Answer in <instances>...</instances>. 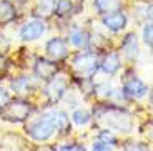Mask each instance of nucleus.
<instances>
[{"mask_svg": "<svg viewBox=\"0 0 153 151\" xmlns=\"http://www.w3.org/2000/svg\"><path fill=\"white\" fill-rule=\"evenodd\" d=\"M60 151H85V150L80 144H67V146H63Z\"/></svg>", "mask_w": 153, "mask_h": 151, "instance_id": "nucleus-27", "label": "nucleus"}, {"mask_svg": "<svg viewBox=\"0 0 153 151\" xmlns=\"http://www.w3.org/2000/svg\"><path fill=\"white\" fill-rule=\"evenodd\" d=\"M8 45H10V43H8L7 37H5V35L2 33V32H0V53L5 52V50L8 48Z\"/></svg>", "mask_w": 153, "mask_h": 151, "instance_id": "nucleus-25", "label": "nucleus"}, {"mask_svg": "<svg viewBox=\"0 0 153 151\" xmlns=\"http://www.w3.org/2000/svg\"><path fill=\"white\" fill-rule=\"evenodd\" d=\"M72 120H73L75 125L83 126V125H87L88 121H90V113H88L87 110H75L73 115H72Z\"/></svg>", "mask_w": 153, "mask_h": 151, "instance_id": "nucleus-19", "label": "nucleus"}, {"mask_svg": "<svg viewBox=\"0 0 153 151\" xmlns=\"http://www.w3.org/2000/svg\"><path fill=\"white\" fill-rule=\"evenodd\" d=\"M13 19H15V8H13V5L10 2H7V0H2L0 2V22L7 23Z\"/></svg>", "mask_w": 153, "mask_h": 151, "instance_id": "nucleus-17", "label": "nucleus"}, {"mask_svg": "<svg viewBox=\"0 0 153 151\" xmlns=\"http://www.w3.org/2000/svg\"><path fill=\"white\" fill-rule=\"evenodd\" d=\"M100 68L103 70L107 75H115L120 68V57L117 53H108L103 58V61L100 63Z\"/></svg>", "mask_w": 153, "mask_h": 151, "instance_id": "nucleus-14", "label": "nucleus"}, {"mask_svg": "<svg viewBox=\"0 0 153 151\" xmlns=\"http://www.w3.org/2000/svg\"><path fill=\"white\" fill-rule=\"evenodd\" d=\"M27 133L37 141H45L55 133V125L52 120V111H47L37 120H32L27 125Z\"/></svg>", "mask_w": 153, "mask_h": 151, "instance_id": "nucleus-2", "label": "nucleus"}, {"mask_svg": "<svg viewBox=\"0 0 153 151\" xmlns=\"http://www.w3.org/2000/svg\"><path fill=\"white\" fill-rule=\"evenodd\" d=\"M143 42L148 47H152V23H146L145 28H143Z\"/></svg>", "mask_w": 153, "mask_h": 151, "instance_id": "nucleus-21", "label": "nucleus"}, {"mask_svg": "<svg viewBox=\"0 0 153 151\" xmlns=\"http://www.w3.org/2000/svg\"><path fill=\"white\" fill-rule=\"evenodd\" d=\"M8 101H10V95H8V91L5 90V88L0 87V110L4 108Z\"/></svg>", "mask_w": 153, "mask_h": 151, "instance_id": "nucleus-22", "label": "nucleus"}, {"mask_svg": "<svg viewBox=\"0 0 153 151\" xmlns=\"http://www.w3.org/2000/svg\"><path fill=\"white\" fill-rule=\"evenodd\" d=\"M146 91H148V88L140 78H130L123 85V93L130 98H142L146 95Z\"/></svg>", "mask_w": 153, "mask_h": 151, "instance_id": "nucleus-8", "label": "nucleus"}, {"mask_svg": "<svg viewBox=\"0 0 153 151\" xmlns=\"http://www.w3.org/2000/svg\"><path fill=\"white\" fill-rule=\"evenodd\" d=\"M93 151H111L110 144L103 143V141H97L93 143Z\"/></svg>", "mask_w": 153, "mask_h": 151, "instance_id": "nucleus-24", "label": "nucleus"}, {"mask_svg": "<svg viewBox=\"0 0 153 151\" xmlns=\"http://www.w3.org/2000/svg\"><path fill=\"white\" fill-rule=\"evenodd\" d=\"M55 73H57V67H55L53 61H48L45 58H37V61H35V75L38 78L50 80L52 76H55Z\"/></svg>", "mask_w": 153, "mask_h": 151, "instance_id": "nucleus-10", "label": "nucleus"}, {"mask_svg": "<svg viewBox=\"0 0 153 151\" xmlns=\"http://www.w3.org/2000/svg\"><path fill=\"white\" fill-rule=\"evenodd\" d=\"M122 50L125 53L126 58H137L138 55V40H137V35L135 33H128L125 38H123V43H122Z\"/></svg>", "mask_w": 153, "mask_h": 151, "instance_id": "nucleus-12", "label": "nucleus"}, {"mask_svg": "<svg viewBox=\"0 0 153 151\" xmlns=\"http://www.w3.org/2000/svg\"><path fill=\"white\" fill-rule=\"evenodd\" d=\"M30 113V105L25 101H8L0 110V116L8 121H23Z\"/></svg>", "mask_w": 153, "mask_h": 151, "instance_id": "nucleus-4", "label": "nucleus"}, {"mask_svg": "<svg viewBox=\"0 0 153 151\" xmlns=\"http://www.w3.org/2000/svg\"><path fill=\"white\" fill-rule=\"evenodd\" d=\"M73 68L85 78H90L97 72L98 63H97V55L90 52H80L73 58Z\"/></svg>", "mask_w": 153, "mask_h": 151, "instance_id": "nucleus-3", "label": "nucleus"}, {"mask_svg": "<svg viewBox=\"0 0 153 151\" xmlns=\"http://www.w3.org/2000/svg\"><path fill=\"white\" fill-rule=\"evenodd\" d=\"M93 7L103 13V15H108V13H113V12H118L122 8V0H95L93 2Z\"/></svg>", "mask_w": 153, "mask_h": 151, "instance_id": "nucleus-13", "label": "nucleus"}, {"mask_svg": "<svg viewBox=\"0 0 153 151\" xmlns=\"http://www.w3.org/2000/svg\"><path fill=\"white\" fill-rule=\"evenodd\" d=\"M68 38H70V42L75 47H78V48H87L88 43H90L88 33L85 30H82L80 27H72V30L68 33Z\"/></svg>", "mask_w": 153, "mask_h": 151, "instance_id": "nucleus-11", "label": "nucleus"}, {"mask_svg": "<svg viewBox=\"0 0 153 151\" xmlns=\"http://www.w3.org/2000/svg\"><path fill=\"white\" fill-rule=\"evenodd\" d=\"M33 87H35V80L28 78V76H22V78H17L15 81H12V90H15L20 95L30 93V90Z\"/></svg>", "mask_w": 153, "mask_h": 151, "instance_id": "nucleus-15", "label": "nucleus"}, {"mask_svg": "<svg viewBox=\"0 0 153 151\" xmlns=\"http://www.w3.org/2000/svg\"><path fill=\"white\" fill-rule=\"evenodd\" d=\"M57 0H38L37 5V15L38 17H48L55 8Z\"/></svg>", "mask_w": 153, "mask_h": 151, "instance_id": "nucleus-18", "label": "nucleus"}, {"mask_svg": "<svg viewBox=\"0 0 153 151\" xmlns=\"http://www.w3.org/2000/svg\"><path fill=\"white\" fill-rule=\"evenodd\" d=\"M55 12H57L58 15H65L72 10V4H70V0H57V4H55Z\"/></svg>", "mask_w": 153, "mask_h": 151, "instance_id": "nucleus-20", "label": "nucleus"}, {"mask_svg": "<svg viewBox=\"0 0 153 151\" xmlns=\"http://www.w3.org/2000/svg\"><path fill=\"white\" fill-rule=\"evenodd\" d=\"M45 23H43V20H30V22H27L25 25L20 28V38L22 40H37V38H40L43 33H45Z\"/></svg>", "mask_w": 153, "mask_h": 151, "instance_id": "nucleus-6", "label": "nucleus"}, {"mask_svg": "<svg viewBox=\"0 0 153 151\" xmlns=\"http://www.w3.org/2000/svg\"><path fill=\"white\" fill-rule=\"evenodd\" d=\"M98 118L111 130H118V131L128 133V131H131V128H133V120H131V116L126 113V111L120 110V108L103 110V111L98 115Z\"/></svg>", "mask_w": 153, "mask_h": 151, "instance_id": "nucleus-1", "label": "nucleus"}, {"mask_svg": "<svg viewBox=\"0 0 153 151\" xmlns=\"http://www.w3.org/2000/svg\"><path fill=\"white\" fill-rule=\"evenodd\" d=\"M103 25L111 32H120L126 27V15L122 10L108 13V15H103Z\"/></svg>", "mask_w": 153, "mask_h": 151, "instance_id": "nucleus-9", "label": "nucleus"}, {"mask_svg": "<svg viewBox=\"0 0 153 151\" xmlns=\"http://www.w3.org/2000/svg\"><path fill=\"white\" fill-rule=\"evenodd\" d=\"M67 90V76L58 75L52 76L48 81V85L45 87V95L48 96L50 101H58L62 98V95Z\"/></svg>", "mask_w": 153, "mask_h": 151, "instance_id": "nucleus-5", "label": "nucleus"}, {"mask_svg": "<svg viewBox=\"0 0 153 151\" xmlns=\"http://www.w3.org/2000/svg\"><path fill=\"white\" fill-rule=\"evenodd\" d=\"M100 138H102V140H105V141H107V144H108V143H111V144H113L115 141H117V140H115V136L111 135L110 131H108V133H102V135H100Z\"/></svg>", "mask_w": 153, "mask_h": 151, "instance_id": "nucleus-26", "label": "nucleus"}, {"mask_svg": "<svg viewBox=\"0 0 153 151\" xmlns=\"http://www.w3.org/2000/svg\"><path fill=\"white\" fill-rule=\"evenodd\" d=\"M47 55H48L52 60H62V58L67 57L68 53V47H67V42L63 38H52L45 47Z\"/></svg>", "mask_w": 153, "mask_h": 151, "instance_id": "nucleus-7", "label": "nucleus"}, {"mask_svg": "<svg viewBox=\"0 0 153 151\" xmlns=\"http://www.w3.org/2000/svg\"><path fill=\"white\" fill-rule=\"evenodd\" d=\"M125 151H148V148L140 143H128L125 146Z\"/></svg>", "mask_w": 153, "mask_h": 151, "instance_id": "nucleus-23", "label": "nucleus"}, {"mask_svg": "<svg viewBox=\"0 0 153 151\" xmlns=\"http://www.w3.org/2000/svg\"><path fill=\"white\" fill-rule=\"evenodd\" d=\"M43 151H52V150H43Z\"/></svg>", "mask_w": 153, "mask_h": 151, "instance_id": "nucleus-28", "label": "nucleus"}, {"mask_svg": "<svg viewBox=\"0 0 153 151\" xmlns=\"http://www.w3.org/2000/svg\"><path fill=\"white\" fill-rule=\"evenodd\" d=\"M52 111V120L55 125V131H65L68 128V116L62 110H50Z\"/></svg>", "mask_w": 153, "mask_h": 151, "instance_id": "nucleus-16", "label": "nucleus"}]
</instances>
